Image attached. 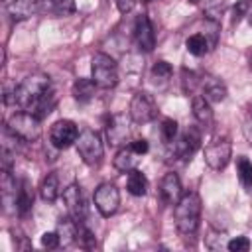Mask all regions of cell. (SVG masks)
Listing matches in <instances>:
<instances>
[{
    "label": "cell",
    "mask_w": 252,
    "mask_h": 252,
    "mask_svg": "<svg viewBox=\"0 0 252 252\" xmlns=\"http://www.w3.org/2000/svg\"><path fill=\"white\" fill-rule=\"evenodd\" d=\"M187 2H191V4H199L201 0H187Z\"/></svg>",
    "instance_id": "cell-40"
},
{
    "label": "cell",
    "mask_w": 252,
    "mask_h": 252,
    "mask_svg": "<svg viewBox=\"0 0 252 252\" xmlns=\"http://www.w3.org/2000/svg\"><path fill=\"white\" fill-rule=\"evenodd\" d=\"M128 114L132 118V122L136 124H148L158 116V104L154 100V96L146 91H138L132 100H130V108Z\"/></svg>",
    "instance_id": "cell-6"
},
{
    "label": "cell",
    "mask_w": 252,
    "mask_h": 252,
    "mask_svg": "<svg viewBox=\"0 0 252 252\" xmlns=\"http://www.w3.org/2000/svg\"><path fill=\"white\" fill-rule=\"evenodd\" d=\"M201 87H203V96L209 102H222L226 98V87L220 79L213 77V75H205L201 79Z\"/></svg>",
    "instance_id": "cell-17"
},
{
    "label": "cell",
    "mask_w": 252,
    "mask_h": 252,
    "mask_svg": "<svg viewBox=\"0 0 252 252\" xmlns=\"http://www.w3.org/2000/svg\"><path fill=\"white\" fill-rule=\"evenodd\" d=\"M94 89H96V85H94L93 79H77L73 83V87H71V93H73L75 100L89 102L94 96Z\"/></svg>",
    "instance_id": "cell-23"
},
{
    "label": "cell",
    "mask_w": 252,
    "mask_h": 252,
    "mask_svg": "<svg viewBox=\"0 0 252 252\" xmlns=\"http://www.w3.org/2000/svg\"><path fill=\"white\" fill-rule=\"evenodd\" d=\"M134 39H136L138 49L144 53H150L156 47V33H154L150 18L146 14H140L134 22Z\"/></svg>",
    "instance_id": "cell-13"
},
{
    "label": "cell",
    "mask_w": 252,
    "mask_h": 252,
    "mask_svg": "<svg viewBox=\"0 0 252 252\" xmlns=\"http://www.w3.org/2000/svg\"><path fill=\"white\" fill-rule=\"evenodd\" d=\"M79 128L73 120H57L49 130V144L57 150H65L73 144H77Z\"/></svg>",
    "instance_id": "cell-8"
},
{
    "label": "cell",
    "mask_w": 252,
    "mask_h": 252,
    "mask_svg": "<svg viewBox=\"0 0 252 252\" xmlns=\"http://www.w3.org/2000/svg\"><path fill=\"white\" fill-rule=\"evenodd\" d=\"M33 205V189L28 179H20L18 183V199H16V213L20 217H26L32 211Z\"/></svg>",
    "instance_id": "cell-19"
},
{
    "label": "cell",
    "mask_w": 252,
    "mask_h": 252,
    "mask_svg": "<svg viewBox=\"0 0 252 252\" xmlns=\"http://www.w3.org/2000/svg\"><path fill=\"white\" fill-rule=\"evenodd\" d=\"M91 79L98 89H112L118 83L116 61L106 53H94L91 59Z\"/></svg>",
    "instance_id": "cell-3"
},
{
    "label": "cell",
    "mask_w": 252,
    "mask_h": 252,
    "mask_svg": "<svg viewBox=\"0 0 252 252\" xmlns=\"http://www.w3.org/2000/svg\"><path fill=\"white\" fill-rule=\"evenodd\" d=\"M171 75H173V69H171V65L167 61H156L154 67H152V71H150V77H152V81L156 85L167 83L171 79Z\"/></svg>",
    "instance_id": "cell-28"
},
{
    "label": "cell",
    "mask_w": 252,
    "mask_h": 252,
    "mask_svg": "<svg viewBox=\"0 0 252 252\" xmlns=\"http://www.w3.org/2000/svg\"><path fill=\"white\" fill-rule=\"evenodd\" d=\"M126 189L134 197H144L148 191V177L140 169H130L126 175Z\"/></svg>",
    "instance_id": "cell-21"
},
{
    "label": "cell",
    "mask_w": 252,
    "mask_h": 252,
    "mask_svg": "<svg viewBox=\"0 0 252 252\" xmlns=\"http://www.w3.org/2000/svg\"><path fill=\"white\" fill-rule=\"evenodd\" d=\"M41 246H45V248H57V246H61L59 232H57V230L43 232V234H41Z\"/></svg>",
    "instance_id": "cell-35"
},
{
    "label": "cell",
    "mask_w": 252,
    "mask_h": 252,
    "mask_svg": "<svg viewBox=\"0 0 252 252\" xmlns=\"http://www.w3.org/2000/svg\"><path fill=\"white\" fill-rule=\"evenodd\" d=\"M201 220V197L195 191H187L175 203V226L183 240L195 238Z\"/></svg>",
    "instance_id": "cell-1"
},
{
    "label": "cell",
    "mask_w": 252,
    "mask_h": 252,
    "mask_svg": "<svg viewBox=\"0 0 252 252\" xmlns=\"http://www.w3.org/2000/svg\"><path fill=\"white\" fill-rule=\"evenodd\" d=\"M230 158H232V144L226 138L215 140L213 144H209L205 148V163L215 171L224 169L228 165Z\"/></svg>",
    "instance_id": "cell-9"
},
{
    "label": "cell",
    "mask_w": 252,
    "mask_h": 252,
    "mask_svg": "<svg viewBox=\"0 0 252 252\" xmlns=\"http://www.w3.org/2000/svg\"><path fill=\"white\" fill-rule=\"evenodd\" d=\"M248 65H250V69H252V55H250V59H248Z\"/></svg>",
    "instance_id": "cell-41"
},
{
    "label": "cell",
    "mask_w": 252,
    "mask_h": 252,
    "mask_svg": "<svg viewBox=\"0 0 252 252\" xmlns=\"http://www.w3.org/2000/svg\"><path fill=\"white\" fill-rule=\"evenodd\" d=\"M142 2H154V0H142Z\"/></svg>",
    "instance_id": "cell-42"
},
{
    "label": "cell",
    "mask_w": 252,
    "mask_h": 252,
    "mask_svg": "<svg viewBox=\"0 0 252 252\" xmlns=\"http://www.w3.org/2000/svg\"><path fill=\"white\" fill-rule=\"evenodd\" d=\"M246 18H248V24L252 26V6H250V10H248V14H246Z\"/></svg>",
    "instance_id": "cell-39"
},
{
    "label": "cell",
    "mask_w": 252,
    "mask_h": 252,
    "mask_svg": "<svg viewBox=\"0 0 252 252\" xmlns=\"http://www.w3.org/2000/svg\"><path fill=\"white\" fill-rule=\"evenodd\" d=\"M226 248L230 252H246L250 248V240L246 236H234L232 240L226 242Z\"/></svg>",
    "instance_id": "cell-34"
},
{
    "label": "cell",
    "mask_w": 252,
    "mask_h": 252,
    "mask_svg": "<svg viewBox=\"0 0 252 252\" xmlns=\"http://www.w3.org/2000/svg\"><path fill=\"white\" fill-rule=\"evenodd\" d=\"M224 8H226V0H209L207 6H205V20L219 22Z\"/></svg>",
    "instance_id": "cell-30"
},
{
    "label": "cell",
    "mask_w": 252,
    "mask_h": 252,
    "mask_svg": "<svg viewBox=\"0 0 252 252\" xmlns=\"http://www.w3.org/2000/svg\"><path fill=\"white\" fill-rule=\"evenodd\" d=\"M18 183L10 169H2V177H0V189H2V203L6 211H16V199H18Z\"/></svg>",
    "instance_id": "cell-16"
},
{
    "label": "cell",
    "mask_w": 252,
    "mask_h": 252,
    "mask_svg": "<svg viewBox=\"0 0 252 252\" xmlns=\"http://www.w3.org/2000/svg\"><path fill=\"white\" fill-rule=\"evenodd\" d=\"M6 12L16 22L28 20V18H32L39 12V0H12L6 6Z\"/></svg>",
    "instance_id": "cell-15"
},
{
    "label": "cell",
    "mask_w": 252,
    "mask_h": 252,
    "mask_svg": "<svg viewBox=\"0 0 252 252\" xmlns=\"http://www.w3.org/2000/svg\"><path fill=\"white\" fill-rule=\"evenodd\" d=\"M130 146H132V150H134L136 154H140V156H144V154H148V150H150V146H148V142H146L144 138H138V140H132V142H130Z\"/></svg>",
    "instance_id": "cell-36"
},
{
    "label": "cell",
    "mask_w": 252,
    "mask_h": 252,
    "mask_svg": "<svg viewBox=\"0 0 252 252\" xmlns=\"http://www.w3.org/2000/svg\"><path fill=\"white\" fill-rule=\"evenodd\" d=\"M45 4L57 16H67L75 12V0H45Z\"/></svg>",
    "instance_id": "cell-29"
},
{
    "label": "cell",
    "mask_w": 252,
    "mask_h": 252,
    "mask_svg": "<svg viewBox=\"0 0 252 252\" xmlns=\"http://www.w3.org/2000/svg\"><path fill=\"white\" fill-rule=\"evenodd\" d=\"M185 47H187V51H189L191 55L201 57V55H205V53L209 51L211 45H209V41H207V37H205L203 33H193V35L187 37Z\"/></svg>",
    "instance_id": "cell-27"
},
{
    "label": "cell",
    "mask_w": 252,
    "mask_h": 252,
    "mask_svg": "<svg viewBox=\"0 0 252 252\" xmlns=\"http://www.w3.org/2000/svg\"><path fill=\"white\" fill-rule=\"evenodd\" d=\"M130 114H114L106 124V138L110 146H126L130 140Z\"/></svg>",
    "instance_id": "cell-12"
},
{
    "label": "cell",
    "mask_w": 252,
    "mask_h": 252,
    "mask_svg": "<svg viewBox=\"0 0 252 252\" xmlns=\"http://www.w3.org/2000/svg\"><path fill=\"white\" fill-rule=\"evenodd\" d=\"M77 242H79V246H83V248H94V246H96V240H94L93 232H91L83 222H79V236H77Z\"/></svg>",
    "instance_id": "cell-32"
},
{
    "label": "cell",
    "mask_w": 252,
    "mask_h": 252,
    "mask_svg": "<svg viewBox=\"0 0 252 252\" xmlns=\"http://www.w3.org/2000/svg\"><path fill=\"white\" fill-rule=\"evenodd\" d=\"M191 110H193V116H195V120L199 124H203V126H211L213 124V108H211V102L203 94H193Z\"/></svg>",
    "instance_id": "cell-18"
},
{
    "label": "cell",
    "mask_w": 252,
    "mask_h": 252,
    "mask_svg": "<svg viewBox=\"0 0 252 252\" xmlns=\"http://www.w3.org/2000/svg\"><path fill=\"white\" fill-rule=\"evenodd\" d=\"M136 2H138V0H114V4H116V8H118L120 14H128V12H132L134 6H136Z\"/></svg>",
    "instance_id": "cell-37"
},
{
    "label": "cell",
    "mask_w": 252,
    "mask_h": 252,
    "mask_svg": "<svg viewBox=\"0 0 252 252\" xmlns=\"http://www.w3.org/2000/svg\"><path fill=\"white\" fill-rule=\"evenodd\" d=\"M244 136H246V140L252 144V118H248V120L244 122Z\"/></svg>",
    "instance_id": "cell-38"
},
{
    "label": "cell",
    "mask_w": 252,
    "mask_h": 252,
    "mask_svg": "<svg viewBox=\"0 0 252 252\" xmlns=\"http://www.w3.org/2000/svg\"><path fill=\"white\" fill-rule=\"evenodd\" d=\"M138 159H140V154H136V152L132 150V146L128 144V146H122V148L118 150V154H116V158H114V167H116L118 171L128 173L130 169H136Z\"/></svg>",
    "instance_id": "cell-20"
},
{
    "label": "cell",
    "mask_w": 252,
    "mask_h": 252,
    "mask_svg": "<svg viewBox=\"0 0 252 252\" xmlns=\"http://www.w3.org/2000/svg\"><path fill=\"white\" fill-rule=\"evenodd\" d=\"M55 102H57V98H55V93H53V89H51V91H47V93L30 108V112H33L37 118H45V116L53 110Z\"/></svg>",
    "instance_id": "cell-26"
},
{
    "label": "cell",
    "mask_w": 252,
    "mask_h": 252,
    "mask_svg": "<svg viewBox=\"0 0 252 252\" xmlns=\"http://www.w3.org/2000/svg\"><path fill=\"white\" fill-rule=\"evenodd\" d=\"M248 10H250V2H248V0H240V2H236L234 8H232V18H230L232 26H236V24L248 14Z\"/></svg>",
    "instance_id": "cell-33"
},
{
    "label": "cell",
    "mask_w": 252,
    "mask_h": 252,
    "mask_svg": "<svg viewBox=\"0 0 252 252\" xmlns=\"http://www.w3.org/2000/svg\"><path fill=\"white\" fill-rule=\"evenodd\" d=\"M63 203H65L67 213H69L71 219H75L77 222H85V219H87V203H85L81 185L71 183L63 191Z\"/></svg>",
    "instance_id": "cell-11"
},
{
    "label": "cell",
    "mask_w": 252,
    "mask_h": 252,
    "mask_svg": "<svg viewBox=\"0 0 252 252\" xmlns=\"http://www.w3.org/2000/svg\"><path fill=\"white\" fill-rule=\"evenodd\" d=\"M236 171H238L240 185L250 193L252 191V161L244 156H238L236 158Z\"/></svg>",
    "instance_id": "cell-25"
},
{
    "label": "cell",
    "mask_w": 252,
    "mask_h": 252,
    "mask_svg": "<svg viewBox=\"0 0 252 252\" xmlns=\"http://www.w3.org/2000/svg\"><path fill=\"white\" fill-rule=\"evenodd\" d=\"M183 195V189H181V179L177 173L173 171H167L161 181H159V197L165 205H175Z\"/></svg>",
    "instance_id": "cell-14"
},
{
    "label": "cell",
    "mask_w": 252,
    "mask_h": 252,
    "mask_svg": "<svg viewBox=\"0 0 252 252\" xmlns=\"http://www.w3.org/2000/svg\"><path fill=\"white\" fill-rule=\"evenodd\" d=\"M47 91H51V79L43 73H32L22 83L16 85L14 104L30 110Z\"/></svg>",
    "instance_id": "cell-2"
},
{
    "label": "cell",
    "mask_w": 252,
    "mask_h": 252,
    "mask_svg": "<svg viewBox=\"0 0 252 252\" xmlns=\"http://www.w3.org/2000/svg\"><path fill=\"white\" fill-rule=\"evenodd\" d=\"M177 122L173 120V118H163V122H161V128H159V132H161V138H163V142H173L175 138H177Z\"/></svg>",
    "instance_id": "cell-31"
},
{
    "label": "cell",
    "mask_w": 252,
    "mask_h": 252,
    "mask_svg": "<svg viewBox=\"0 0 252 252\" xmlns=\"http://www.w3.org/2000/svg\"><path fill=\"white\" fill-rule=\"evenodd\" d=\"M6 126L22 140V142H35L41 136V118H37L33 112L30 110H20L14 112Z\"/></svg>",
    "instance_id": "cell-4"
},
{
    "label": "cell",
    "mask_w": 252,
    "mask_h": 252,
    "mask_svg": "<svg viewBox=\"0 0 252 252\" xmlns=\"http://www.w3.org/2000/svg\"><path fill=\"white\" fill-rule=\"evenodd\" d=\"M94 207L102 217H112L120 207V191L112 183H100L94 191Z\"/></svg>",
    "instance_id": "cell-7"
},
{
    "label": "cell",
    "mask_w": 252,
    "mask_h": 252,
    "mask_svg": "<svg viewBox=\"0 0 252 252\" xmlns=\"http://www.w3.org/2000/svg\"><path fill=\"white\" fill-rule=\"evenodd\" d=\"M39 195L43 201L47 203H53L57 197H59V179L55 173H47L39 185Z\"/></svg>",
    "instance_id": "cell-24"
},
{
    "label": "cell",
    "mask_w": 252,
    "mask_h": 252,
    "mask_svg": "<svg viewBox=\"0 0 252 252\" xmlns=\"http://www.w3.org/2000/svg\"><path fill=\"white\" fill-rule=\"evenodd\" d=\"M201 146V130L197 126H187L175 140H173V154L179 159H191V156Z\"/></svg>",
    "instance_id": "cell-10"
},
{
    "label": "cell",
    "mask_w": 252,
    "mask_h": 252,
    "mask_svg": "<svg viewBox=\"0 0 252 252\" xmlns=\"http://www.w3.org/2000/svg\"><path fill=\"white\" fill-rule=\"evenodd\" d=\"M77 152L87 165H98L104 156V144L96 130L83 128L77 138Z\"/></svg>",
    "instance_id": "cell-5"
},
{
    "label": "cell",
    "mask_w": 252,
    "mask_h": 252,
    "mask_svg": "<svg viewBox=\"0 0 252 252\" xmlns=\"http://www.w3.org/2000/svg\"><path fill=\"white\" fill-rule=\"evenodd\" d=\"M57 232H59L61 244H63V246H69V244H73V242L77 240V236H79V222H77L75 219H71V217H65V219L59 220Z\"/></svg>",
    "instance_id": "cell-22"
}]
</instances>
